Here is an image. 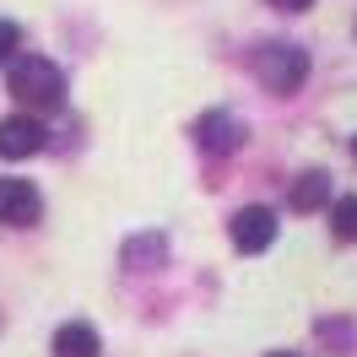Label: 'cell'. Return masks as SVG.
Listing matches in <instances>:
<instances>
[{
    "instance_id": "6da1fadb",
    "label": "cell",
    "mask_w": 357,
    "mask_h": 357,
    "mask_svg": "<svg viewBox=\"0 0 357 357\" xmlns=\"http://www.w3.org/2000/svg\"><path fill=\"white\" fill-rule=\"evenodd\" d=\"M11 66V92L22 98V109L33 114H49V109H60V98H66V70L54 66V60H44V54H11L6 60Z\"/></svg>"
},
{
    "instance_id": "7a4b0ae2",
    "label": "cell",
    "mask_w": 357,
    "mask_h": 357,
    "mask_svg": "<svg viewBox=\"0 0 357 357\" xmlns=\"http://www.w3.org/2000/svg\"><path fill=\"white\" fill-rule=\"evenodd\" d=\"M255 76H260V87L266 92H298L309 82V54L298 44H260L255 49Z\"/></svg>"
},
{
    "instance_id": "3957f363",
    "label": "cell",
    "mask_w": 357,
    "mask_h": 357,
    "mask_svg": "<svg viewBox=\"0 0 357 357\" xmlns=\"http://www.w3.org/2000/svg\"><path fill=\"white\" fill-rule=\"evenodd\" d=\"M244 141H249V130H244V119H238V114L211 109V114H201V119H195V146H201V152H211V157L238 152Z\"/></svg>"
},
{
    "instance_id": "277c9868",
    "label": "cell",
    "mask_w": 357,
    "mask_h": 357,
    "mask_svg": "<svg viewBox=\"0 0 357 357\" xmlns=\"http://www.w3.org/2000/svg\"><path fill=\"white\" fill-rule=\"evenodd\" d=\"M233 244L244 249V255H260V249L276 244V211L271 206H244V211H233Z\"/></svg>"
},
{
    "instance_id": "5b68a950",
    "label": "cell",
    "mask_w": 357,
    "mask_h": 357,
    "mask_svg": "<svg viewBox=\"0 0 357 357\" xmlns=\"http://www.w3.org/2000/svg\"><path fill=\"white\" fill-rule=\"evenodd\" d=\"M44 217V201L27 178H0V222L6 227H33Z\"/></svg>"
},
{
    "instance_id": "8992f818",
    "label": "cell",
    "mask_w": 357,
    "mask_h": 357,
    "mask_svg": "<svg viewBox=\"0 0 357 357\" xmlns=\"http://www.w3.org/2000/svg\"><path fill=\"white\" fill-rule=\"evenodd\" d=\"M33 152H44V125L33 114L0 119V157H33Z\"/></svg>"
},
{
    "instance_id": "52a82bcc",
    "label": "cell",
    "mask_w": 357,
    "mask_h": 357,
    "mask_svg": "<svg viewBox=\"0 0 357 357\" xmlns=\"http://www.w3.org/2000/svg\"><path fill=\"white\" fill-rule=\"evenodd\" d=\"M98 352H103V341H98V331L82 325V319H70V325L54 331V357H98Z\"/></svg>"
},
{
    "instance_id": "ba28073f",
    "label": "cell",
    "mask_w": 357,
    "mask_h": 357,
    "mask_svg": "<svg viewBox=\"0 0 357 357\" xmlns=\"http://www.w3.org/2000/svg\"><path fill=\"white\" fill-rule=\"evenodd\" d=\"M292 211H319V206H331V174H303L298 184H292V195H287Z\"/></svg>"
},
{
    "instance_id": "9c48e42d",
    "label": "cell",
    "mask_w": 357,
    "mask_h": 357,
    "mask_svg": "<svg viewBox=\"0 0 357 357\" xmlns=\"http://www.w3.org/2000/svg\"><path fill=\"white\" fill-rule=\"evenodd\" d=\"M162 260H168V238H162V233H141V238L125 244V266L130 271H152V266H162Z\"/></svg>"
},
{
    "instance_id": "30bf717a",
    "label": "cell",
    "mask_w": 357,
    "mask_h": 357,
    "mask_svg": "<svg viewBox=\"0 0 357 357\" xmlns=\"http://www.w3.org/2000/svg\"><path fill=\"white\" fill-rule=\"evenodd\" d=\"M331 233L341 244H357V195H341L331 206Z\"/></svg>"
},
{
    "instance_id": "8fae6325",
    "label": "cell",
    "mask_w": 357,
    "mask_h": 357,
    "mask_svg": "<svg viewBox=\"0 0 357 357\" xmlns=\"http://www.w3.org/2000/svg\"><path fill=\"white\" fill-rule=\"evenodd\" d=\"M17 49H22V27H17V22H0V66H6Z\"/></svg>"
},
{
    "instance_id": "7c38bea8",
    "label": "cell",
    "mask_w": 357,
    "mask_h": 357,
    "mask_svg": "<svg viewBox=\"0 0 357 357\" xmlns=\"http://www.w3.org/2000/svg\"><path fill=\"white\" fill-rule=\"evenodd\" d=\"M271 6H276V11H309L314 0H271Z\"/></svg>"
},
{
    "instance_id": "4fadbf2b",
    "label": "cell",
    "mask_w": 357,
    "mask_h": 357,
    "mask_svg": "<svg viewBox=\"0 0 357 357\" xmlns=\"http://www.w3.org/2000/svg\"><path fill=\"white\" fill-rule=\"evenodd\" d=\"M276 357H298V352H276Z\"/></svg>"
},
{
    "instance_id": "5bb4252c",
    "label": "cell",
    "mask_w": 357,
    "mask_h": 357,
    "mask_svg": "<svg viewBox=\"0 0 357 357\" xmlns=\"http://www.w3.org/2000/svg\"><path fill=\"white\" fill-rule=\"evenodd\" d=\"M352 152H357V141H352Z\"/></svg>"
}]
</instances>
